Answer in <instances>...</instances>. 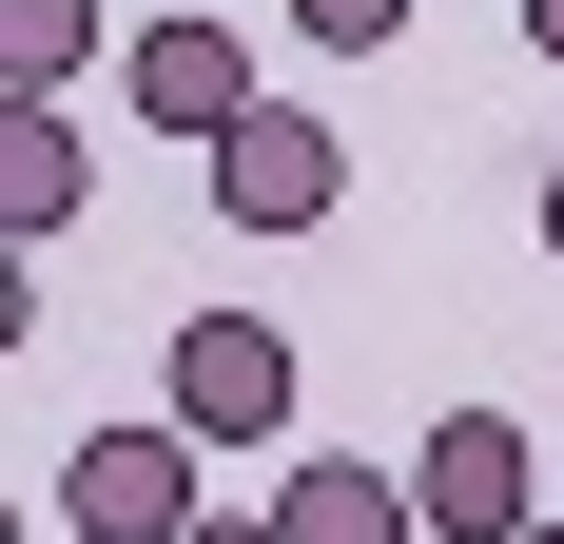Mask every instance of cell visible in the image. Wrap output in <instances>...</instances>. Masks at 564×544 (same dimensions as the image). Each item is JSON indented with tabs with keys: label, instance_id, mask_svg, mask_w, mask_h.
Returning a JSON list of instances; mask_svg holds the SVG:
<instances>
[{
	"label": "cell",
	"instance_id": "11",
	"mask_svg": "<svg viewBox=\"0 0 564 544\" xmlns=\"http://www.w3.org/2000/svg\"><path fill=\"white\" fill-rule=\"evenodd\" d=\"M507 20H525V40H545V58H564V0H507Z\"/></svg>",
	"mask_w": 564,
	"mask_h": 544
},
{
	"label": "cell",
	"instance_id": "4",
	"mask_svg": "<svg viewBox=\"0 0 564 544\" xmlns=\"http://www.w3.org/2000/svg\"><path fill=\"white\" fill-rule=\"evenodd\" d=\"M195 175H215V215H234V233H332V215H350V137H332V117H292V98H273V117H234Z\"/></svg>",
	"mask_w": 564,
	"mask_h": 544
},
{
	"label": "cell",
	"instance_id": "1",
	"mask_svg": "<svg viewBox=\"0 0 564 544\" xmlns=\"http://www.w3.org/2000/svg\"><path fill=\"white\" fill-rule=\"evenodd\" d=\"M156 428L273 447V428H292V330H273V312H195V330L156 350Z\"/></svg>",
	"mask_w": 564,
	"mask_h": 544
},
{
	"label": "cell",
	"instance_id": "2",
	"mask_svg": "<svg viewBox=\"0 0 564 544\" xmlns=\"http://www.w3.org/2000/svg\"><path fill=\"white\" fill-rule=\"evenodd\" d=\"M409 505H429V544H525L564 505V467L507 428V409H448V428L409 447Z\"/></svg>",
	"mask_w": 564,
	"mask_h": 544
},
{
	"label": "cell",
	"instance_id": "8",
	"mask_svg": "<svg viewBox=\"0 0 564 544\" xmlns=\"http://www.w3.org/2000/svg\"><path fill=\"white\" fill-rule=\"evenodd\" d=\"M78 58H98V0H0V98L78 117Z\"/></svg>",
	"mask_w": 564,
	"mask_h": 544
},
{
	"label": "cell",
	"instance_id": "9",
	"mask_svg": "<svg viewBox=\"0 0 564 544\" xmlns=\"http://www.w3.org/2000/svg\"><path fill=\"white\" fill-rule=\"evenodd\" d=\"M292 20H312L332 58H390V40H409V0H292Z\"/></svg>",
	"mask_w": 564,
	"mask_h": 544
},
{
	"label": "cell",
	"instance_id": "12",
	"mask_svg": "<svg viewBox=\"0 0 564 544\" xmlns=\"http://www.w3.org/2000/svg\"><path fill=\"white\" fill-rule=\"evenodd\" d=\"M545 253H564V156H545Z\"/></svg>",
	"mask_w": 564,
	"mask_h": 544
},
{
	"label": "cell",
	"instance_id": "3",
	"mask_svg": "<svg viewBox=\"0 0 564 544\" xmlns=\"http://www.w3.org/2000/svg\"><path fill=\"white\" fill-rule=\"evenodd\" d=\"M215 487H195V428H78L58 467V544H195Z\"/></svg>",
	"mask_w": 564,
	"mask_h": 544
},
{
	"label": "cell",
	"instance_id": "10",
	"mask_svg": "<svg viewBox=\"0 0 564 544\" xmlns=\"http://www.w3.org/2000/svg\"><path fill=\"white\" fill-rule=\"evenodd\" d=\"M195 544H292V525H273V505H215V525H195Z\"/></svg>",
	"mask_w": 564,
	"mask_h": 544
},
{
	"label": "cell",
	"instance_id": "14",
	"mask_svg": "<svg viewBox=\"0 0 564 544\" xmlns=\"http://www.w3.org/2000/svg\"><path fill=\"white\" fill-rule=\"evenodd\" d=\"M525 544H564V505H545V525H525Z\"/></svg>",
	"mask_w": 564,
	"mask_h": 544
},
{
	"label": "cell",
	"instance_id": "13",
	"mask_svg": "<svg viewBox=\"0 0 564 544\" xmlns=\"http://www.w3.org/2000/svg\"><path fill=\"white\" fill-rule=\"evenodd\" d=\"M156 20H215V0H156Z\"/></svg>",
	"mask_w": 564,
	"mask_h": 544
},
{
	"label": "cell",
	"instance_id": "5",
	"mask_svg": "<svg viewBox=\"0 0 564 544\" xmlns=\"http://www.w3.org/2000/svg\"><path fill=\"white\" fill-rule=\"evenodd\" d=\"M117 78H137V117H175L195 156H215L234 117H273V98H253V40H234V20H137V58H117Z\"/></svg>",
	"mask_w": 564,
	"mask_h": 544
},
{
	"label": "cell",
	"instance_id": "6",
	"mask_svg": "<svg viewBox=\"0 0 564 544\" xmlns=\"http://www.w3.org/2000/svg\"><path fill=\"white\" fill-rule=\"evenodd\" d=\"M273 525L292 544H429V505H409V467H370V447H312L273 487Z\"/></svg>",
	"mask_w": 564,
	"mask_h": 544
},
{
	"label": "cell",
	"instance_id": "7",
	"mask_svg": "<svg viewBox=\"0 0 564 544\" xmlns=\"http://www.w3.org/2000/svg\"><path fill=\"white\" fill-rule=\"evenodd\" d=\"M98 215V156H78V117H0V233L58 253V233Z\"/></svg>",
	"mask_w": 564,
	"mask_h": 544
}]
</instances>
